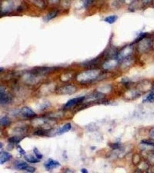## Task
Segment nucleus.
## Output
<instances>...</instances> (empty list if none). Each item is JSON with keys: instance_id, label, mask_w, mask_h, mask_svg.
Instances as JSON below:
<instances>
[{"instance_id": "7", "label": "nucleus", "mask_w": 154, "mask_h": 173, "mask_svg": "<svg viewBox=\"0 0 154 173\" xmlns=\"http://www.w3.org/2000/svg\"><path fill=\"white\" fill-rule=\"evenodd\" d=\"M139 147L143 151H150L154 150V144L151 141H142V143L140 144Z\"/></svg>"}, {"instance_id": "19", "label": "nucleus", "mask_w": 154, "mask_h": 173, "mask_svg": "<svg viewBox=\"0 0 154 173\" xmlns=\"http://www.w3.org/2000/svg\"><path fill=\"white\" fill-rule=\"evenodd\" d=\"M117 60H111L110 62H106L104 65V68L106 69H108V68H111L113 66L116 65L117 64Z\"/></svg>"}, {"instance_id": "30", "label": "nucleus", "mask_w": 154, "mask_h": 173, "mask_svg": "<svg viewBox=\"0 0 154 173\" xmlns=\"http://www.w3.org/2000/svg\"><path fill=\"white\" fill-rule=\"evenodd\" d=\"M64 173H74V172H73L72 170H71V169H67L65 170Z\"/></svg>"}, {"instance_id": "28", "label": "nucleus", "mask_w": 154, "mask_h": 173, "mask_svg": "<svg viewBox=\"0 0 154 173\" xmlns=\"http://www.w3.org/2000/svg\"><path fill=\"white\" fill-rule=\"evenodd\" d=\"M148 161L151 163H154V154H152V155H150L148 157Z\"/></svg>"}, {"instance_id": "5", "label": "nucleus", "mask_w": 154, "mask_h": 173, "mask_svg": "<svg viewBox=\"0 0 154 173\" xmlns=\"http://www.w3.org/2000/svg\"><path fill=\"white\" fill-rule=\"evenodd\" d=\"M54 69V68L51 67H39L33 69L32 70V73L34 74H45L50 72Z\"/></svg>"}, {"instance_id": "13", "label": "nucleus", "mask_w": 154, "mask_h": 173, "mask_svg": "<svg viewBox=\"0 0 154 173\" xmlns=\"http://www.w3.org/2000/svg\"><path fill=\"white\" fill-rule=\"evenodd\" d=\"M58 13H59V11H57V10H55L52 12H50L49 13H47L46 16L43 17V20L45 21H49L50 20H52L57 16Z\"/></svg>"}, {"instance_id": "11", "label": "nucleus", "mask_w": 154, "mask_h": 173, "mask_svg": "<svg viewBox=\"0 0 154 173\" xmlns=\"http://www.w3.org/2000/svg\"><path fill=\"white\" fill-rule=\"evenodd\" d=\"M76 90V89L75 86H67L61 88L59 91H61L60 92L63 94H71L72 93L75 92Z\"/></svg>"}, {"instance_id": "9", "label": "nucleus", "mask_w": 154, "mask_h": 173, "mask_svg": "<svg viewBox=\"0 0 154 173\" xmlns=\"http://www.w3.org/2000/svg\"><path fill=\"white\" fill-rule=\"evenodd\" d=\"M132 47H131V46L126 47L121 50V52L118 55V57L119 58H124L128 57L130 53L132 52Z\"/></svg>"}, {"instance_id": "15", "label": "nucleus", "mask_w": 154, "mask_h": 173, "mask_svg": "<svg viewBox=\"0 0 154 173\" xmlns=\"http://www.w3.org/2000/svg\"><path fill=\"white\" fill-rule=\"evenodd\" d=\"M0 123H1V126L5 127V126H8L11 124V121L8 117L4 116L3 117H1V118L0 120Z\"/></svg>"}, {"instance_id": "27", "label": "nucleus", "mask_w": 154, "mask_h": 173, "mask_svg": "<svg viewBox=\"0 0 154 173\" xmlns=\"http://www.w3.org/2000/svg\"><path fill=\"white\" fill-rule=\"evenodd\" d=\"M35 135H38V136H43L45 135V131L43 130H40V131H37L35 132Z\"/></svg>"}, {"instance_id": "26", "label": "nucleus", "mask_w": 154, "mask_h": 173, "mask_svg": "<svg viewBox=\"0 0 154 173\" xmlns=\"http://www.w3.org/2000/svg\"><path fill=\"white\" fill-rule=\"evenodd\" d=\"M50 103H49V102H46V103H43V104H42V106H41V110H46L47 107H49L50 106Z\"/></svg>"}, {"instance_id": "17", "label": "nucleus", "mask_w": 154, "mask_h": 173, "mask_svg": "<svg viewBox=\"0 0 154 173\" xmlns=\"http://www.w3.org/2000/svg\"><path fill=\"white\" fill-rule=\"evenodd\" d=\"M154 102V91H151L143 99V102Z\"/></svg>"}, {"instance_id": "6", "label": "nucleus", "mask_w": 154, "mask_h": 173, "mask_svg": "<svg viewBox=\"0 0 154 173\" xmlns=\"http://www.w3.org/2000/svg\"><path fill=\"white\" fill-rule=\"evenodd\" d=\"M59 166H60V164H59V162L54 161L52 159H49L44 163V166L47 170H51L52 169L59 167Z\"/></svg>"}, {"instance_id": "29", "label": "nucleus", "mask_w": 154, "mask_h": 173, "mask_svg": "<svg viewBox=\"0 0 154 173\" xmlns=\"http://www.w3.org/2000/svg\"><path fill=\"white\" fill-rule=\"evenodd\" d=\"M91 1H84V7H86V8L88 7V6L91 3Z\"/></svg>"}, {"instance_id": "10", "label": "nucleus", "mask_w": 154, "mask_h": 173, "mask_svg": "<svg viewBox=\"0 0 154 173\" xmlns=\"http://www.w3.org/2000/svg\"><path fill=\"white\" fill-rule=\"evenodd\" d=\"M72 128V125L70 123H67V124L64 125L61 128H59V129L57 131L56 133L57 135H61L69 131Z\"/></svg>"}, {"instance_id": "31", "label": "nucleus", "mask_w": 154, "mask_h": 173, "mask_svg": "<svg viewBox=\"0 0 154 173\" xmlns=\"http://www.w3.org/2000/svg\"><path fill=\"white\" fill-rule=\"evenodd\" d=\"M81 172L82 173H88L87 170L86 169H82L81 170Z\"/></svg>"}, {"instance_id": "2", "label": "nucleus", "mask_w": 154, "mask_h": 173, "mask_svg": "<svg viewBox=\"0 0 154 173\" xmlns=\"http://www.w3.org/2000/svg\"><path fill=\"white\" fill-rule=\"evenodd\" d=\"M11 99L8 94L6 92L4 88L1 86L0 89V103L1 105L7 104L10 103Z\"/></svg>"}, {"instance_id": "25", "label": "nucleus", "mask_w": 154, "mask_h": 173, "mask_svg": "<svg viewBox=\"0 0 154 173\" xmlns=\"http://www.w3.org/2000/svg\"><path fill=\"white\" fill-rule=\"evenodd\" d=\"M17 149L18 152L20 153L21 155H24V156L25 155V151H24L23 149H22L20 145H18V146L17 147Z\"/></svg>"}, {"instance_id": "24", "label": "nucleus", "mask_w": 154, "mask_h": 173, "mask_svg": "<svg viewBox=\"0 0 154 173\" xmlns=\"http://www.w3.org/2000/svg\"><path fill=\"white\" fill-rule=\"evenodd\" d=\"M149 137L151 140L154 141V127L150 129L149 131Z\"/></svg>"}, {"instance_id": "4", "label": "nucleus", "mask_w": 154, "mask_h": 173, "mask_svg": "<svg viewBox=\"0 0 154 173\" xmlns=\"http://www.w3.org/2000/svg\"><path fill=\"white\" fill-rule=\"evenodd\" d=\"M84 99H85V96H80V97L71 99L65 104L64 107L65 109H69L71 107H73V106L76 105L78 103H81Z\"/></svg>"}, {"instance_id": "32", "label": "nucleus", "mask_w": 154, "mask_h": 173, "mask_svg": "<svg viewBox=\"0 0 154 173\" xmlns=\"http://www.w3.org/2000/svg\"><path fill=\"white\" fill-rule=\"evenodd\" d=\"M133 173H143V172L140 169H138V170H135Z\"/></svg>"}, {"instance_id": "1", "label": "nucleus", "mask_w": 154, "mask_h": 173, "mask_svg": "<svg viewBox=\"0 0 154 173\" xmlns=\"http://www.w3.org/2000/svg\"><path fill=\"white\" fill-rule=\"evenodd\" d=\"M99 71L96 70H92L87 71L83 73L78 75L77 80L79 82H88L92 80L95 79L99 75Z\"/></svg>"}, {"instance_id": "21", "label": "nucleus", "mask_w": 154, "mask_h": 173, "mask_svg": "<svg viewBox=\"0 0 154 173\" xmlns=\"http://www.w3.org/2000/svg\"><path fill=\"white\" fill-rule=\"evenodd\" d=\"M132 161L134 165H138L140 161V157H139V155L138 154H134L132 158Z\"/></svg>"}, {"instance_id": "23", "label": "nucleus", "mask_w": 154, "mask_h": 173, "mask_svg": "<svg viewBox=\"0 0 154 173\" xmlns=\"http://www.w3.org/2000/svg\"><path fill=\"white\" fill-rule=\"evenodd\" d=\"M25 170H26L27 172H29V173H33L35 171L36 169H35V167H33V166H29L27 167V168L25 169Z\"/></svg>"}, {"instance_id": "16", "label": "nucleus", "mask_w": 154, "mask_h": 173, "mask_svg": "<svg viewBox=\"0 0 154 173\" xmlns=\"http://www.w3.org/2000/svg\"><path fill=\"white\" fill-rule=\"evenodd\" d=\"M118 19V16L117 15H112V16H109L108 17H106L104 19L105 22L108 23L110 24H112L114 23Z\"/></svg>"}, {"instance_id": "3", "label": "nucleus", "mask_w": 154, "mask_h": 173, "mask_svg": "<svg viewBox=\"0 0 154 173\" xmlns=\"http://www.w3.org/2000/svg\"><path fill=\"white\" fill-rule=\"evenodd\" d=\"M20 114L22 117L27 118H33L37 115L36 113L32 109L28 107H23L20 111Z\"/></svg>"}, {"instance_id": "22", "label": "nucleus", "mask_w": 154, "mask_h": 173, "mask_svg": "<svg viewBox=\"0 0 154 173\" xmlns=\"http://www.w3.org/2000/svg\"><path fill=\"white\" fill-rule=\"evenodd\" d=\"M110 147L112 149H117L120 147V144L118 143H112L110 144Z\"/></svg>"}, {"instance_id": "20", "label": "nucleus", "mask_w": 154, "mask_h": 173, "mask_svg": "<svg viewBox=\"0 0 154 173\" xmlns=\"http://www.w3.org/2000/svg\"><path fill=\"white\" fill-rule=\"evenodd\" d=\"M33 153H35V155L36 156V157H37L38 159L41 160V159H42L43 155H42V154L41 153V152L38 150V149L37 148H35V149H33Z\"/></svg>"}, {"instance_id": "14", "label": "nucleus", "mask_w": 154, "mask_h": 173, "mask_svg": "<svg viewBox=\"0 0 154 173\" xmlns=\"http://www.w3.org/2000/svg\"><path fill=\"white\" fill-rule=\"evenodd\" d=\"M24 159L28 162L31 163H37L40 162V160L38 159L37 157L32 156V155H24Z\"/></svg>"}, {"instance_id": "18", "label": "nucleus", "mask_w": 154, "mask_h": 173, "mask_svg": "<svg viewBox=\"0 0 154 173\" xmlns=\"http://www.w3.org/2000/svg\"><path fill=\"white\" fill-rule=\"evenodd\" d=\"M21 140H22V138H21L20 136H12L9 139L8 141L9 142H10L11 143L16 144V143H19Z\"/></svg>"}, {"instance_id": "33", "label": "nucleus", "mask_w": 154, "mask_h": 173, "mask_svg": "<svg viewBox=\"0 0 154 173\" xmlns=\"http://www.w3.org/2000/svg\"><path fill=\"white\" fill-rule=\"evenodd\" d=\"M2 69H2V68H1V72H2Z\"/></svg>"}, {"instance_id": "12", "label": "nucleus", "mask_w": 154, "mask_h": 173, "mask_svg": "<svg viewBox=\"0 0 154 173\" xmlns=\"http://www.w3.org/2000/svg\"><path fill=\"white\" fill-rule=\"evenodd\" d=\"M15 167L17 170H25L27 168V167L29 166L28 164L23 161H16L15 162Z\"/></svg>"}, {"instance_id": "8", "label": "nucleus", "mask_w": 154, "mask_h": 173, "mask_svg": "<svg viewBox=\"0 0 154 173\" xmlns=\"http://www.w3.org/2000/svg\"><path fill=\"white\" fill-rule=\"evenodd\" d=\"M12 157L11 153L7 152H1L0 153V163L3 165L5 163L10 161Z\"/></svg>"}]
</instances>
